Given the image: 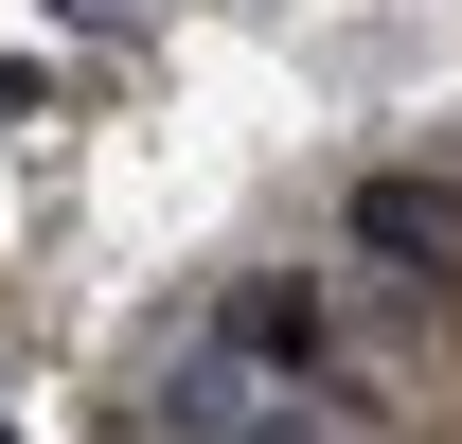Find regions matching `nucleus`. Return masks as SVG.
Masks as SVG:
<instances>
[{
  "instance_id": "obj_1",
  "label": "nucleus",
  "mask_w": 462,
  "mask_h": 444,
  "mask_svg": "<svg viewBox=\"0 0 462 444\" xmlns=\"http://www.w3.org/2000/svg\"><path fill=\"white\" fill-rule=\"evenodd\" d=\"M427 444H462V374H445V409H427Z\"/></svg>"
}]
</instances>
